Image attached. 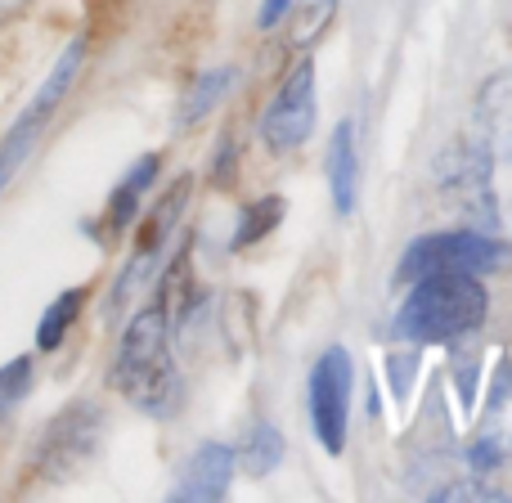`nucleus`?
<instances>
[{"label": "nucleus", "instance_id": "obj_12", "mask_svg": "<svg viewBox=\"0 0 512 503\" xmlns=\"http://www.w3.org/2000/svg\"><path fill=\"white\" fill-rule=\"evenodd\" d=\"M77 306H81V292H63V297L50 301V310H45L41 328H36V346H41V351H54V346L63 342V333H68V324H72V315H77Z\"/></svg>", "mask_w": 512, "mask_h": 503}, {"label": "nucleus", "instance_id": "obj_4", "mask_svg": "<svg viewBox=\"0 0 512 503\" xmlns=\"http://www.w3.org/2000/svg\"><path fill=\"white\" fill-rule=\"evenodd\" d=\"M81 59H86V41H72L68 50L54 59V68H50V77L41 81V90H36V99H32V108H27L23 117H18L14 126H9V135H5V144H0V194L9 189V180L23 171V162H27V153L36 149V135H41V126L50 122V113L59 108V99L72 90V81H77V72H81Z\"/></svg>", "mask_w": 512, "mask_h": 503}, {"label": "nucleus", "instance_id": "obj_14", "mask_svg": "<svg viewBox=\"0 0 512 503\" xmlns=\"http://www.w3.org/2000/svg\"><path fill=\"white\" fill-rule=\"evenodd\" d=\"M27 391H32V355H18L0 369V414H9Z\"/></svg>", "mask_w": 512, "mask_h": 503}, {"label": "nucleus", "instance_id": "obj_13", "mask_svg": "<svg viewBox=\"0 0 512 503\" xmlns=\"http://www.w3.org/2000/svg\"><path fill=\"white\" fill-rule=\"evenodd\" d=\"M279 216H283V198H265V203L248 207L239 234H234V248H248V243H256L261 234H270L274 225H279Z\"/></svg>", "mask_w": 512, "mask_h": 503}, {"label": "nucleus", "instance_id": "obj_8", "mask_svg": "<svg viewBox=\"0 0 512 503\" xmlns=\"http://www.w3.org/2000/svg\"><path fill=\"white\" fill-rule=\"evenodd\" d=\"M328 189H333V207L337 216L355 212V198H360V144H355V126L342 122L328 144Z\"/></svg>", "mask_w": 512, "mask_h": 503}, {"label": "nucleus", "instance_id": "obj_2", "mask_svg": "<svg viewBox=\"0 0 512 503\" xmlns=\"http://www.w3.org/2000/svg\"><path fill=\"white\" fill-rule=\"evenodd\" d=\"M486 288L481 274H423L414 279L405 306L396 315V333L414 342H450L486 319Z\"/></svg>", "mask_w": 512, "mask_h": 503}, {"label": "nucleus", "instance_id": "obj_3", "mask_svg": "<svg viewBox=\"0 0 512 503\" xmlns=\"http://www.w3.org/2000/svg\"><path fill=\"white\" fill-rule=\"evenodd\" d=\"M508 261V248L481 230H450V234H427V239L409 243L400 256V283H414L423 274H490Z\"/></svg>", "mask_w": 512, "mask_h": 503}, {"label": "nucleus", "instance_id": "obj_10", "mask_svg": "<svg viewBox=\"0 0 512 503\" xmlns=\"http://www.w3.org/2000/svg\"><path fill=\"white\" fill-rule=\"evenodd\" d=\"M153 176H158V158H140L131 171H126V180L117 185V194H113V230H126V225L135 221V212H140V198L149 194V185H153Z\"/></svg>", "mask_w": 512, "mask_h": 503}, {"label": "nucleus", "instance_id": "obj_9", "mask_svg": "<svg viewBox=\"0 0 512 503\" xmlns=\"http://www.w3.org/2000/svg\"><path fill=\"white\" fill-rule=\"evenodd\" d=\"M234 81H239V68H230V63H225V68L203 72V77L189 86V95H185V108H180V126H194L198 117L212 113V108L234 90Z\"/></svg>", "mask_w": 512, "mask_h": 503}, {"label": "nucleus", "instance_id": "obj_6", "mask_svg": "<svg viewBox=\"0 0 512 503\" xmlns=\"http://www.w3.org/2000/svg\"><path fill=\"white\" fill-rule=\"evenodd\" d=\"M310 131H315V68L297 63V68L288 72V81L279 86L274 104L265 108L261 135L270 149L288 153V149H297V144H306Z\"/></svg>", "mask_w": 512, "mask_h": 503}, {"label": "nucleus", "instance_id": "obj_1", "mask_svg": "<svg viewBox=\"0 0 512 503\" xmlns=\"http://www.w3.org/2000/svg\"><path fill=\"white\" fill-rule=\"evenodd\" d=\"M117 387L126 391L135 409L153 418H171L185 400L180 387L176 360H171V342H167V310L149 306L126 324L122 346H117V369H113Z\"/></svg>", "mask_w": 512, "mask_h": 503}, {"label": "nucleus", "instance_id": "obj_5", "mask_svg": "<svg viewBox=\"0 0 512 503\" xmlns=\"http://www.w3.org/2000/svg\"><path fill=\"white\" fill-rule=\"evenodd\" d=\"M351 355L342 346H328L310 369V427L328 454L346 450V418H351Z\"/></svg>", "mask_w": 512, "mask_h": 503}, {"label": "nucleus", "instance_id": "obj_15", "mask_svg": "<svg viewBox=\"0 0 512 503\" xmlns=\"http://www.w3.org/2000/svg\"><path fill=\"white\" fill-rule=\"evenodd\" d=\"M283 9H288V0H265V5H261V27H274V23H279Z\"/></svg>", "mask_w": 512, "mask_h": 503}, {"label": "nucleus", "instance_id": "obj_7", "mask_svg": "<svg viewBox=\"0 0 512 503\" xmlns=\"http://www.w3.org/2000/svg\"><path fill=\"white\" fill-rule=\"evenodd\" d=\"M234 477V450L230 445H198L194 459L185 463V477L176 486V499H221Z\"/></svg>", "mask_w": 512, "mask_h": 503}, {"label": "nucleus", "instance_id": "obj_11", "mask_svg": "<svg viewBox=\"0 0 512 503\" xmlns=\"http://www.w3.org/2000/svg\"><path fill=\"white\" fill-rule=\"evenodd\" d=\"M279 459H283V436L274 432L270 423L252 427L248 450H243V463H248L252 477H265V472H274V468H279Z\"/></svg>", "mask_w": 512, "mask_h": 503}]
</instances>
